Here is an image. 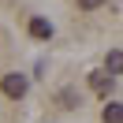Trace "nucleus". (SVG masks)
I'll use <instances>...</instances> for the list:
<instances>
[{
  "mask_svg": "<svg viewBox=\"0 0 123 123\" xmlns=\"http://www.w3.org/2000/svg\"><path fill=\"white\" fill-rule=\"evenodd\" d=\"M0 90H4V97L19 101L26 93V75H19V71H11V75H4V82H0Z\"/></svg>",
  "mask_w": 123,
  "mask_h": 123,
  "instance_id": "1",
  "label": "nucleus"
},
{
  "mask_svg": "<svg viewBox=\"0 0 123 123\" xmlns=\"http://www.w3.org/2000/svg\"><path fill=\"white\" fill-rule=\"evenodd\" d=\"M30 37L49 41V37H52V23H45V19H30Z\"/></svg>",
  "mask_w": 123,
  "mask_h": 123,
  "instance_id": "2",
  "label": "nucleus"
},
{
  "mask_svg": "<svg viewBox=\"0 0 123 123\" xmlns=\"http://www.w3.org/2000/svg\"><path fill=\"white\" fill-rule=\"evenodd\" d=\"M90 86L97 93H108V90H112V75H108V71H93V75H90Z\"/></svg>",
  "mask_w": 123,
  "mask_h": 123,
  "instance_id": "3",
  "label": "nucleus"
},
{
  "mask_svg": "<svg viewBox=\"0 0 123 123\" xmlns=\"http://www.w3.org/2000/svg\"><path fill=\"white\" fill-rule=\"evenodd\" d=\"M105 71H108V75H123V52H119V49L105 56Z\"/></svg>",
  "mask_w": 123,
  "mask_h": 123,
  "instance_id": "4",
  "label": "nucleus"
},
{
  "mask_svg": "<svg viewBox=\"0 0 123 123\" xmlns=\"http://www.w3.org/2000/svg\"><path fill=\"white\" fill-rule=\"evenodd\" d=\"M101 119H105V123H123V105H119V101H112V105H105V112H101Z\"/></svg>",
  "mask_w": 123,
  "mask_h": 123,
  "instance_id": "5",
  "label": "nucleus"
},
{
  "mask_svg": "<svg viewBox=\"0 0 123 123\" xmlns=\"http://www.w3.org/2000/svg\"><path fill=\"white\" fill-rule=\"evenodd\" d=\"M101 4H105V0H78V8H82V11H93V8H101Z\"/></svg>",
  "mask_w": 123,
  "mask_h": 123,
  "instance_id": "6",
  "label": "nucleus"
}]
</instances>
